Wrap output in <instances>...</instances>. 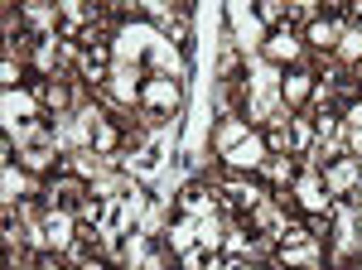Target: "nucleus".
Segmentation results:
<instances>
[{
    "instance_id": "nucleus-26",
    "label": "nucleus",
    "mask_w": 362,
    "mask_h": 270,
    "mask_svg": "<svg viewBox=\"0 0 362 270\" xmlns=\"http://www.w3.org/2000/svg\"><path fill=\"white\" fill-rule=\"evenodd\" d=\"M10 270H39V266H34V261H15Z\"/></svg>"
},
{
    "instance_id": "nucleus-11",
    "label": "nucleus",
    "mask_w": 362,
    "mask_h": 270,
    "mask_svg": "<svg viewBox=\"0 0 362 270\" xmlns=\"http://www.w3.org/2000/svg\"><path fill=\"white\" fill-rule=\"evenodd\" d=\"M280 270H319L324 261V242L319 237H300V242H280L276 246Z\"/></svg>"
},
{
    "instance_id": "nucleus-8",
    "label": "nucleus",
    "mask_w": 362,
    "mask_h": 270,
    "mask_svg": "<svg viewBox=\"0 0 362 270\" xmlns=\"http://www.w3.org/2000/svg\"><path fill=\"white\" fill-rule=\"evenodd\" d=\"M314 92H319V78H314V68H285V78H280V107L285 111H305L314 107Z\"/></svg>"
},
{
    "instance_id": "nucleus-16",
    "label": "nucleus",
    "mask_w": 362,
    "mask_h": 270,
    "mask_svg": "<svg viewBox=\"0 0 362 270\" xmlns=\"http://www.w3.org/2000/svg\"><path fill=\"white\" fill-rule=\"evenodd\" d=\"M145 63H150V73H160V78H184V49L169 44V39H160Z\"/></svg>"
},
{
    "instance_id": "nucleus-17",
    "label": "nucleus",
    "mask_w": 362,
    "mask_h": 270,
    "mask_svg": "<svg viewBox=\"0 0 362 270\" xmlns=\"http://www.w3.org/2000/svg\"><path fill=\"white\" fill-rule=\"evenodd\" d=\"M34 97H39V107L54 111V116H68V111H73V87H68V82H58V78L34 82Z\"/></svg>"
},
{
    "instance_id": "nucleus-20",
    "label": "nucleus",
    "mask_w": 362,
    "mask_h": 270,
    "mask_svg": "<svg viewBox=\"0 0 362 270\" xmlns=\"http://www.w3.org/2000/svg\"><path fill=\"white\" fill-rule=\"evenodd\" d=\"M261 174H266V184L285 189V184H295V179H300V164H295V155H271V160L261 164Z\"/></svg>"
},
{
    "instance_id": "nucleus-24",
    "label": "nucleus",
    "mask_w": 362,
    "mask_h": 270,
    "mask_svg": "<svg viewBox=\"0 0 362 270\" xmlns=\"http://www.w3.org/2000/svg\"><path fill=\"white\" fill-rule=\"evenodd\" d=\"M343 126H348V131H362V97H353V102L343 107Z\"/></svg>"
},
{
    "instance_id": "nucleus-6",
    "label": "nucleus",
    "mask_w": 362,
    "mask_h": 270,
    "mask_svg": "<svg viewBox=\"0 0 362 270\" xmlns=\"http://www.w3.org/2000/svg\"><path fill=\"white\" fill-rule=\"evenodd\" d=\"M15 160H20V169H29V174H49V169H58L63 150H58L54 131L44 126V131H34V135H29L25 145H15Z\"/></svg>"
},
{
    "instance_id": "nucleus-14",
    "label": "nucleus",
    "mask_w": 362,
    "mask_h": 270,
    "mask_svg": "<svg viewBox=\"0 0 362 270\" xmlns=\"http://www.w3.org/2000/svg\"><path fill=\"white\" fill-rule=\"evenodd\" d=\"M174 203H179V213H184V217L218 213V193H213V184H184V189L174 193Z\"/></svg>"
},
{
    "instance_id": "nucleus-2",
    "label": "nucleus",
    "mask_w": 362,
    "mask_h": 270,
    "mask_svg": "<svg viewBox=\"0 0 362 270\" xmlns=\"http://www.w3.org/2000/svg\"><path fill=\"white\" fill-rule=\"evenodd\" d=\"M290 198H295V208L305 217H334V193H329V184H324V174L319 169H300V179L290 184Z\"/></svg>"
},
{
    "instance_id": "nucleus-1",
    "label": "nucleus",
    "mask_w": 362,
    "mask_h": 270,
    "mask_svg": "<svg viewBox=\"0 0 362 270\" xmlns=\"http://www.w3.org/2000/svg\"><path fill=\"white\" fill-rule=\"evenodd\" d=\"M160 39H165V34L150 25V20H126L112 39V54H116V63H145Z\"/></svg>"
},
{
    "instance_id": "nucleus-18",
    "label": "nucleus",
    "mask_w": 362,
    "mask_h": 270,
    "mask_svg": "<svg viewBox=\"0 0 362 270\" xmlns=\"http://www.w3.org/2000/svg\"><path fill=\"white\" fill-rule=\"evenodd\" d=\"M25 29L34 34V39H49V34H58V5L29 0V5H25Z\"/></svg>"
},
{
    "instance_id": "nucleus-19",
    "label": "nucleus",
    "mask_w": 362,
    "mask_h": 270,
    "mask_svg": "<svg viewBox=\"0 0 362 270\" xmlns=\"http://www.w3.org/2000/svg\"><path fill=\"white\" fill-rule=\"evenodd\" d=\"M251 131H256V126H251L247 116H223V126L213 131V150H218V155H227V150H237Z\"/></svg>"
},
{
    "instance_id": "nucleus-23",
    "label": "nucleus",
    "mask_w": 362,
    "mask_h": 270,
    "mask_svg": "<svg viewBox=\"0 0 362 270\" xmlns=\"http://www.w3.org/2000/svg\"><path fill=\"white\" fill-rule=\"evenodd\" d=\"M319 15H324V10H319V5H314V0H295V5H290V29L295 25H314V20H319Z\"/></svg>"
},
{
    "instance_id": "nucleus-10",
    "label": "nucleus",
    "mask_w": 362,
    "mask_h": 270,
    "mask_svg": "<svg viewBox=\"0 0 362 270\" xmlns=\"http://www.w3.org/2000/svg\"><path fill=\"white\" fill-rule=\"evenodd\" d=\"M271 160V150H266V135L261 131H251L237 150H227L223 164H227V174H261V164Z\"/></svg>"
},
{
    "instance_id": "nucleus-3",
    "label": "nucleus",
    "mask_w": 362,
    "mask_h": 270,
    "mask_svg": "<svg viewBox=\"0 0 362 270\" xmlns=\"http://www.w3.org/2000/svg\"><path fill=\"white\" fill-rule=\"evenodd\" d=\"M179 107H184V87H179V78H160V73H150L145 87H140V111L155 116V121H165V116H174Z\"/></svg>"
},
{
    "instance_id": "nucleus-5",
    "label": "nucleus",
    "mask_w": 362,
    "mask_h": 270,
    "mask_svg": "<svg viewBox=\"0 0 362 270\" xmlns=\"http://www.w3.org/2000/svg\"><path fill=\"white\" fill-rule=\"evenodd\" d=\"M39 193H44V203L58 208V213H78V208L87 203V179H78L73 169H58V174L44 179V189H39Z\"/></svg>"
},
{
    "instance_id": "nucleus-9",
    "label": "nucleus",
    "mask_w": 362,
    "mask_h": 270,
    "mask_svg": "<svg viewBox=\"0 0 362 270\" xmlns=\"http://www.w3.org/2000/svg\"><path fill=\"white\" fill-rule=\"evenodd\" d=\"M223 193H227V208L237 213V222L242 217H251L271 193H266V184H256V179H247V174H227L223 179Z\"/></svg>"
},
{
    "instance_id": "nucleus-7",
    "label": "nucleus",
    "mask_w": 362,
    "mask_h": 270,
    "mask_svg": "<svg viewBox=\"0 0 362 270\" xmlns=\"http://www.w3.org/2000/svg\"><path fill=\"white\" fill-rule=\"evenodd\" d=\"M261 58L266 63H276V68H300L305 63V34L300 29H271L266 34V44H261Z\"/></svg>"
},
{
    "instance_id": "nucleus-25",
    "label": "nucleus",
    "mask_w": 362,
    "mask_h": 270,
    "mask_svg": "<svg viewBox=\"0 0 362 270\" xmlns=\"http://www.w3.org/2000/svg\"><path fill=\"white\" fill-rule=\"evenodd\" d=\"M0 78H5V87H20V78H25V68H20V58H5V68H0Z\"/></svg>"
},
{
    "instance_id": "nucleus-12",
    "label": "nucleus",
    "mask_w": 362,
    "mask_h": 270,
    "mask_svg": "<svg viewBox=\"0 0 362 270\" xmlns=\"http://www.w3.org/2000/svg\"><path fill=\"white\" fill-rule=\"evenodd\" d=\"M319 174H324V184H329V193H334V198H353V189H358V179H362V160L338 155V160L324 164Z\"/></svg>"
},
{
    "instance_id": "nucleus-13",
    "label": "nucleus",
    "mask_w": 362,
    "mask_h": 270,
    "mask_svg": "<svg viewBox=\"0 0 362 270\" xmlns=\"http://www.w3.org/2000/svg\"><path fill=\"white\" fill-rule=\"evenodd\" d=\"M5 131L10 126H25V121H39V97H34V87H5Z\"/></svg>"
},
{
    "instance_id": "nucleus-4",
    "label": "nucleus",
    "mask_w": 362,
    "mask_h": 270,
    "mask_svg": "<svg viewBox=\"0 0 362 270\" xmlns=\"http://www.w3.org/2000/svg\"><path fill=\"white\" fill-rule=\"evenodd\" d=\"M227 39H232L242 54H261V44H266V25L256 20V10L242 5V0L227 5Z\"/></svg>"
},
{
    "instance_id": "nucleus-21",
    "label": "nucleus",
    "mask_w": 362,
    "mask_h": 270,
    "mask_svg": "<svg viewBox=\"0 0 362 270\" xmlns=\"http://www.w3.org/2000/svg\"><path fill=\"white\" fill-rule=\"evenodd\" d=\"M160 242H165L169 251H174V256H189V251H198L194 222H189V217H179V222H174V227H165V237H160Z\"/></svg>"
},
{
    "instance_id": "nucleus-22",
    "label": "nucleus",
    "mask_w": 362,
    "mask_h": 270,
    "mask_svg": "<svg viewBox=\"0 0 362 270\" xmlns=\"http://www.w3.org/2000/svg\"><path fill=\"white\" fill-rule=\"evenodd\" d=\"M290 135H295V155H300V150H314V116H305V111H295V116H290Z\"/></svg>"
},
{
    "instance_id": "nucleus-15",
    "label": "nucleus",
    "mask_w": 362,
    "mask_h": 270,
    "mask_svg": "<svg viewBox=\"0 0 362 270\" xmlns=\"http://www.w3.org/2000/svg\"><path fill=\"white\" fill-rule=\"evenodd\" d=\"M44 189V184H34V174L29 169H15V164H5V179H0V193H5V203L15 208V203H25L34 193Z\"/></svg>"
}]
</instances>
